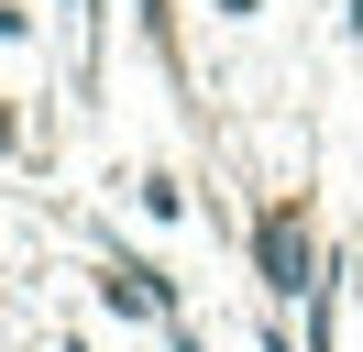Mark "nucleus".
Wrapping results in <instances>:
<instances>
[{
    "mask_svg": "<svg viewBox=\"0 0 363 352\" xmlns=\"http://www.w3.org/2000/svg\"><path fill=\"white\" fill-rule=\"evenodd\" d=\"M264 275H275V286H286V297H297V286H308V231H297V220H286V209H275V220H264Z\"/></svg>",
    "mask_w": 363,
    "mask_h": 352,
    "instance_id": "obj_1",
    "label": "nucleus"
}]
</instances>
